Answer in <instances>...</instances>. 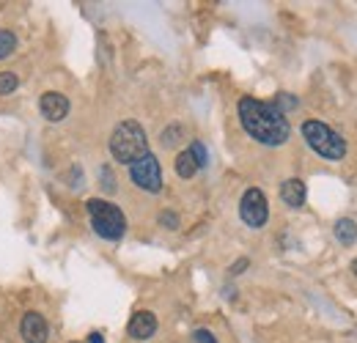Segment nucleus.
Segmentation results:
<instances>
[{
  "label": "nucleus",
  "mask_w": 357,
  "mask_h": 343,
  "mask_svg": "<svg viewBox=\"0 0 357 343\" xmlns=\"http://www.w3.org/2000/svg\"><path fill=\"white\" fill-rule=\"evenodd\" d=\"M160 222H162V225H168V228H176V225H178V217L171 215V212H165V215H160Z\"/></svg>",
  "instance_id": "19"
},
{
  "label": "nucleus",
  "mask_w": 357,
  "mask_h": 343,
  "mask_svg": "<svg viewBox=\"0 0 357 343\" xmlns=\"http://www.w3.org/2000/svg\"><path fill=\"white\" fill-rule=\"evenodd\" d=\"M39 110H42V116L47 121H63L66 113H69V99L63 93H58V91H47L39 99Z\"/></svg>",
  "instance_id": "8"
},
{
  "label": "nucleus",
  "mask_w": 357,
  "mask_h": 343,
  "mask_svg": "<svg viewBox=\"0 0 357 343\" xmlns=\"http://www.w3.org/2000/svg\"><path fill=\"white\" fill-rule=\"evenodd\" d=\"M14 49H17V36H14L11 31L0 28V61H3V58H8Z\"/></svg>",
  "instance_id": "13"
},
{
  "label": "nucleus",
  "mask_w": 357,
  "mask_h": 343,
  "mask_svg": "<svg viewBox=\"0 0 357 343\" xmlns=\"http://www.w3.org/2000/svg\"><path fill=\"white\" fill-rule=\"evenodd\" d=\"M192 343H218V338L209 330H195L192 333Z\"/></svg>",
  "instance_id": "17"
},
{
  "label": "nucleus",
  "mask_w": 357,
  "mask_h": 343,
  "mask_svg": "<svg viewBox=\"0 0 357 343\" xmlns=\"http://www.w3.org/2000/svg\"><path fill=\"white\" fill-rule=\"evenodd\" d=\"M239 217L245 220V225L250 228H261L264 222L269 220V204H267V195L256 187H250L242 201H239Z\"/></svg>",
  "instance_id": "6"
},
{
  "label": "nucleus",
  "mask_w": 357,
  "mask_h": 343,
  "mask_svg": "<svg viewBox=\"0 0 357 343\" xmlns=\"http://www.w3.org/2000/svg\"><path fill=\"white\" fill-rule=\"evenodd\" d=\"M305 195H308V190H305V181H300V178H286L280 184V198L291 209H300L305 204Z\"/></svg>",
  "instance_id": "10"
},
{
  "label": "nucleus",
  "mask_w": 357,
  "mask_h": 343,
  "mask_svg": "<svg viewBox=\"0 0 357 343\" xmlns=\"http://www.w3.org/2000/svg\"><path fill=\"white\" fill-rule=\"evenodd\" d=\"M178 135H181V127L165 129V132H162V143H165V146H171V143H178V140H176Z\"/></svg>",
  "instance_id": "18"
},
{
  "label": "nucleus",
  "mask_w": 357,
  "mask_h": 343,
  "mask_svg": "<svg viewBox=\"0 0 357 343\" xmlns=\"http://www.w3.org/2000/svg\"><path fill=\"white\" fill-rule=\"evenodd\" d=\"M20 333H22L25 343H47V338H50V327H47L45 316L36 313V310H28V313L22 316Z\"/></svg>",
  "instance_id": "7"
},
{
  "label": "nucleus",
  "mask_w": 357,
  "mask_h": 343,
  "mask_svg": "<svg viewBox=\"0 0 357 343\" xmlns=\"http://www.w3.org/2000/svg\"><path fill=\"white\" fill-rule=\"evenodd\" d=\"M239 121H242L245 132L253 140H259L261 146H283L291 135L286 116L275 105H267V102L253 99V96L239 99Z\"/></svg>",
  "instance_id": "1"
},
{
  "label": "nucleus",
  "mask_w": 357,
  "mask_h": 343,
  "mask_svg": "<svg viewBox=\"0 0 357 343\" xmlns=\"http://www.w3.org/2000/svg\"><path fill=\"white\" fill-rule=\"evenodd\" d=\"M303 137H305V143L311 146L313 151L319 157H324V160H341L347 154V140L335 129H330L321 121H305L303 124Z\"/></svg>",
  "instance_id": "4"
},
{
  "label": "nucleus",
  "mask_w": 357,
  "mask_h": 343,
  "mask_svg": "<svg viewBox=\"0 0 357 343\" xmlns=\"http://www.w3.org/2000/svg\"><path fill=\"white\" fill-rule=\"evenodd\" d=\"M283 116H286V110H291V107H297V99L291 96V93H278V105H275Z\"/></svg>",
  "instance_id": "16"
},
{
  "label": "nucleus",
  "mask_w": 357,
  "mask_h": 343,
  "mask_svg": "<svg viewBox=\"0 0 357 343\" xmlns=\"http://www.w3.org/2000/svg\"><path fill=\"white\" fill-rule=\"evenodd\" d=\"M102 176H105V190H107V192H113V187H116V184H113V176H110V171H102Z\"/></svg>",
  "instance_id": "20"
},
{
  "label": "nucleus",
  "mask_w": 357,
  "mask_h": 343,
  "mask_svg": "<svg viewBox=\"0 0 357 343\" xmlns=\"http://www.w3.org/2000/svg\"><path fill=\"white\" fill-rule=\"evenodd\" d=\"M352 275H355V277H357V258H355V261H352Z\"/></svg>",
  "instance_id": "23"
},
{
  "label": "nucleus",
  "mask_w": 357,
  "mask_h": 343,
  "mask_svg": "<svg viewBox=\"0 0 357 343\" xmlns=\"http://www.w3.org/2000/svg\"><path fill=\"white\" fill-rule=\"evenodd\" d=\"M198 171H201V168H198V162H195V157H192L190 148L181 151V154L176 157V173L181 176V178H192Z\"/></svg>",
  "instance_id": "12"
},
{
  "label": "nucleus",
  "mask_w": 357,
  "mask_h": 343,
  "mask_svg": "<svg viewBox=\"0 0 357 343\" xmlns=\"http://www.w3.org/2000/svg\"><path fill=\"white\" fill-rule=\"evenodd\" d=\"M89 217H91V225L93 231L102 236V239H121L124 231H127V217L121 215V209L110 201H102V198H91L89 204Z\"/></svg>",
  "instance_id": "3"
},
{
  "label": "nucleus",
  "mask_w": 357,
  "mask_h": 343,
  "mask_svg": "<svg viewBox=\"0 0 357 343\" xmlns=\"http://www.w3.org/2000/svg\"><path fill=\"white\" fill-rule=\"evenodd\" d=\"M89 341H91V343H105V338H102V335H99V333H93V335H91Z\"/></svg>",
  "instance_id": "22"
},
{
  "label": "nucleus",
  "mask_w": 357,
  "mask_h": 343,
  "mask_svg": "<svg viewBox=\"0 0 357 343\" xmlns=\"http://www.w3.org/2000/svg\"><path fill=\"white\" fill-rule=\"evenodd\" d=\"M110 154L116 157V162L132 165L140 157L149 154V137L137 121H121L110 135Z\"/></svg>",
  "instance_id": "2"
},
{
  "label": "nucleus",
  "mask_w": 357,
  "mask_h": 343,
  "mask_svg": "<svg viewBox=\"0 0 357 343\" xmlns=\"http://www.w3.org/2000/svg\"><path fill=\"white\" fill-rule=\"evenodd\" d=\"M245 266H248V258H242V261H236V264L231 266V272H234V275H239V272H242Z\"/></svg>",
  "instance_id": "21"
},
{
  "label": "nucleus",
  "mask_w": 357,
  "mask_h": 343,
  "mask_svg": "<svg viewBox=\"0 0 357 343\" xmlns=\"http://www.w3.org/2000/svg\"><path fill=\"white\" fill-rule=\"evenodd\" d=\"M130 176H132L135 184L140 190H146V192H160L162 190V171H160V162H157V157L151 151L130 165Z\"/></svg>",
  "instance_id": "5"
},
{
  "label": "nucleus",
  "mask_w": 357,
  "mask_h": 343,
  "mask_svg": "<svg viewBox=\"0 0 357 343\" xmlns=\"http://www.w3.org/2000/svg\"><path fill=\"white\" fill-rule=\"evenodd\" d=\"M190 151H192V157H195V162H198V168H204V165L209 162V157H206V148H204V143H201V140H192V146H190Z\"/></svg>",
  "instance_id": "15"
},
{
  "label": "nucleus",
  "mask_w": 357,
  "mask_h": 343,
  "mask_svg": "<svg viewBox=\"0 0 357 343\" xmlns=\"http://www.w3.org/2000/svg\"><path fill=\"white\" fill-rule=\"evenodd\" d=\"M20 86V77L14 72H0V93H11Z\"/></svg>",
  "instance_id": "14"
},
{
  "label": "nucleus",
  "mask_w": 357,
  "mask_h": 343,
  "mask_svg": "<svg viewBox=\"0 0 357 343\" xmlns=\"http://www.w3.org/2000/svg\"><path fill=\"white\" fill-rule=\"evenodd\" d=\"M127 333L135 341H149L157 333V316L151 310H137L130 319V324H127Z\"/></svg>",
  "instance_id": "9"
},
{
  "label": "nucleus",
  "mask_w": 357,
  "mask_h": 343,
  "mask_svg": "<svg viewBox=\"0 0 357 343\" xmlns=\"http://www.w3.org/2000/svg\"><path fill=\"white\" fill-rule=\"evenodd\" d=\"M335 239L344 245V247H352L357 245V222L355 220H349V217H341L338 222H335Z\"/></svg>",
  "instance_id": "11"
}]
</instances>
